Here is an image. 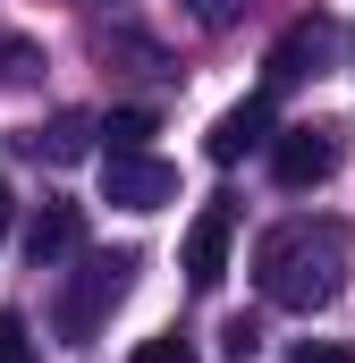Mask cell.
I'll list each match as a JSON object with an SVG mask.
<instances>
[{
    "label": "cell",
    "instance_id": "6da1fadb",
    "mask_svg": "<svg viewBox=\"0 0 355 363\" xmlns=\"http://www.w3.org/2000/svg\"><path fill=\"white\" fill-rule=\"evenodd\" d=\"M254 287H263L271 313H322L339 287H347V228L339 220H279L263 245H254Z\"/></svg>",
    "mask_w": 355,
    "mask_h": 363
},
{
    "label": "cell",
    "instance_id": "7a4b0ae2",
    "mask_svg": "<svg viewBox=\"0 0 355 363\" xmlns=\"http://www.w3.org/2000/svg\"><path fill=\"white\" fill-rule=\"evenodd\" d=\"M127 287H136V254H85L77 287L60 296V338H68V347H93L102 321L127 304Z\"/></svg>",
    "mask_w": 355,
    "mask_h": 363
},
{
    "label": "cell",
    "instance_id": "3957f363",
    "mask_svg": "<svg viewBox=\"0 0 355 363\" xmlns=\"http://www.w3.org/2000/svg\"><path fill=\"white\" fill-rule=\"evenodd\" d=\"M339 161H347V135H339L330 118H296V127L271 135V178L288 186V194L330 186V178H339Z\"/></svg>",
    "mask_w": 355,
    "mask_h": 363
},
{
    "label": "cell",
    "instance_id": "277c9868",
    "mask_svg": "<svg viewBox=\"0 0 355 363\" xmlns=\"http://www.w3.org/2000/svg\"><path fill=\"white\" fill-rule=\"evenodd\" d=\"M102 203H119V211H161V203H178V169L153 161V152H102Z\"/></svg>",
    "mask_w": 355,
    "mask_h": 363
},
{
    "label": "cell",
    "instance_id": "5b68a950",
    "mask_svg": "<svg viewBox=\"0 0 355 363\" xmlns=\"http://www.w3.org/2000/svg\"><path fill=\"white\" fill-rule=\"evenodd\" d=\"M229 237H237V203H203L186 228V287L195 296H212L229 279Z\"/></svg>",
    "mask_w": 355,
    "mask_h": 363
},
{
    "label": "cell",
    "instance_id": "8992f818",
    "mask_svg": "<svg viewBox=\"0 0 355 363\" xmlns=\"http://www.w3.org/2000/svg\"><path fill=\"white\" fill-rule=\"evenodd\" d=\"M330 26L322 17H296L279 43H271V60H263V93H279V85H305V77H322V60H330Z\"/></svg>",
    "mask_w": 355,
    "mask_h": 363
},
{
    "label": "cell",
    "instance_id": "52a82bcc",
    "mask_svg": "<svg viewBox=\"0 0 355 363\" xmlns=\"http://www.w3.org/2000/svg\"><path fill=\"white\" fill-rule=\"evenodd\" d=\"M271 144V93H246L237 110H220L212 118V135H203V161H220V169H237L246 152H263Z\"/></svg>",
    "mask_w": 355,
    "mask_h": 363
},
{
    "label": "cell",
    "instance_id": "ba28073f",
    "mask_svg": "<svg viewBox=\"0 0 355 363\" xmlns=\"http://www.w3.org/2000/svg\"><path fill=\"white\" fill-rule=\"evenodd\" d=\"M77 245H85V211H77V203H43V211L26 220V262H34V271H60Z\"/></svg>",
    "mask_w": 355,
    "mask_h": 363
},
{
    "label": "cell",
    "instance_id": "9c48e42d",
    "mask_svg": "<svg viewBox=\"0 0 355 363\" xmlns=\"http://www.w3.org/2000/svg\"><path fill=\"white\" fill-rule=\"evenodd\" d=\"M93 135H102V118H93V110H60L51 127H34V135H26V152H34V161H51V169H77V161H93Z\"/></svg>",
    "mask_w": 355,
    "mask_h": 363
},
{
    "label": "cell",
    "instance_id": "30bf717a",
    "mask_svg": "<svg viewBox=\"0 0 355 363\" xmlns=\"http://www.w3.org/2000/svg\"><path fill=\"white\" fill-rule=\"evenodd\" d=\"M102 135H110V152H144V144L161 135V118H153V110H110Z\"/></svg>",
    "mask_w": 355,
    "mask_h": 363
},
{
    "label": "cell",
    "instance_id": "8fae6325",
    "mask_svg": "<svg viewBox=\"0 0 355 363\" xmlns=\"http://www.w3.org/2000/svg\"><path fill=\"white\" fill-rule=\"evenodd\" d=\"M0 363H34V338H26V321L0 304Z\"/></svg>",
    "mask_w": 355,
    "mask_h": 363
},
{
    "label": "cell",
    "instance_id": "7c38bea8",
    "mask_svg": "<svg viewBox=\"0 0 355 363\" xmlns=\"http://www.w3.org/2000/svg\"><path fill=\"white\" fill-rule=\"evenodd\" d=\"M127 363H195V347H186V338L170 330V338H144V347H136Z\"/></svg>",
    "mask_w": 355,
    "mask_h": 363
},
{
    "label": "cell",
    "instance_id": "4fadbf2b",
    "mask_svg": "<svg viewBox=\"0 0 355 363\" xmlns=\"http://www.w3.org/2000/svg\"><path fill=\"white\" fill-rule=\"evenodd\" d=\"M186 9H195V26H212V34H220V26H237V17H246V0H186Z\"/></svg>",
    "mask_w": 355,
    "mask_h": 363
},
{
    "label": "cell",
    "instance_id": "5bb4252c",
    "mask_svg": "<svg viewBox=\"0 0 355 363\" xmlns=\"http://www.w3.org/2000/svg\"><path fill=\"white\" fill-rule=\"evenodd\" d=\"M296 363H355V347H330V338H305Z\"/></svg>",
    "mask_w": 355,
    "mask_h": 363
},
{
    "label": "cell",
    "instance_id": "9a60e30c",
    "mask_svg": "<svg viewBox=\"0 0 355 363\" xmlns=\"http://www.w3.org/2000/svg\"><path fill=\"white\" fill-rule=\"evenodd\" d=\"M0 60H9V77H34L43 60H34V43H0Z\"/></svg>",
    "mask_w": 355,
    "mask_h": 363
},
{
    "label": "cell",
    "instance_id": "2e32d148",
    "mask_svg": "<svg viewBox=\"0 0 355 363\" xmlns=\"http://www.w3.org/2000/svg\"><path fill=\"white\" fill-rule=\"evenodd\" d=\"M0 237H9V186H0Z\"/></svg>",
    "mask_w": 355,
    "mask_h": 363
}]
</instances>
